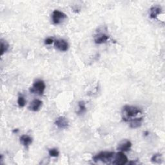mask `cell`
Returning <instances> with one entry per match:
<instances>
[{"label": "cell", "mask_w": 165, "mask_h": 165, "mask_svg": "<svg viewBox=\"0 0 165 165\" xmlns=\"http://www.w3.org/2000/svg\"><path fill=\"white\" fill-rule=\"evenodd\" d=\"M162 12V8L158 5L153 6L150 10V17L152 19H156L157 16Z\"/></svg>", "instance_id": "cell-9"}, {"label": "cell", "mask_w": 165, "mask_h": 165, "mask_svg": "<svg viewBox=\"0 0 165 165\" xmlns=\"http://www.w3.org/2000/svg\"><path fill=\"white\" fill-rule=\"evenodd\" d=\"M128 158L123 152H119L116 153L114 161H113L114 164L117 165H124L128 162Z\"/></svg>", "instance_id": "cell-5"}, {"label": "cell", "mask_w": 165, "mask_h": 165, "mask_svg": "<svg viewBox=\"0 0 165 165\" xmlns=\"http://www.w3.org/2000/svg\"><path fill=\"white\" fill-rule=\"evenodd\" d=\"M131 145H132V144L129 140L125 139L120 142L118 145L117 149L121 152H127L130 150Z\"/></svg>", "instance_id": "cell-8"}, {"label": "cell", "mask_w": 165, "mask_h": 165, "mask_svg": "<svg viewBox=\"0 0 165 165\" xmlns=\"http://www.w3.org/2000/svg\"><path fill=\"white\" fill-rule=\"evenodd\" d=\"M55 125H56L59 128H67L69 125V122L68 119L65 117L61 116L59 117L55 121Z\"/></svg>", "instance_id": "cell-7"}, {"label": "cell", "mask_w": 165, "mask_h": 165, "mask_svg": "<svg viewBox=\"0 0 165 165\" xmlns=\"http://www.w3.org/2000/svg\"><path fill=\"white\" fill-rule=\"evenodd\" d=\"M54 46L59 50L62 52L67 51L69 49L68 43L64 39H58L54 41Z\"/></svg>", "instance_id": "cell-6"}, {"label": "cell", "mask_w": 165, "mask_h": 165, "mask_svg": "<svg viewBox=\"0 0 165 165\" xmlns=\"http://www.w3.org/2000/svg\"><path fill=\"white\" fill-rule=\"evenodd\" d=\"M18 106L20 108H23V107H24L25 106L26 101H25V97L23 96L20 95V96L18 97Z\"/></svg>", "instance_id": "cell-17"}, {"label": "cell", "mask_w": 165, "mask_h": 165, "mask_svg": "<svg viewBox=\"0 0 165 165\" xmlns=\"http://www.w3.org/2000/svg\"><path fill=\"white\" fill-rule=\"evenodd\" d=\"M54 39L52 38H48L45 40V44L47 45H51V44L54 42Z\"/></svg>", "instance_id": "cell-19"}, {"label": "cell", "mask_w": 165, "mask_h": 165, "mask_svg": "<svg viewBox=\"0 0 165 165\" xmlns=\"http://www.w3.org/2000/svg\"><path fill=\"white\" fill-rule=\"evenodd\" d=\"M78 106H79V111L77 112V114H81L86 111V106L83 101H81L79 102Z\"/></svg>", "instance_id": "cell-15"}, {"label": "cell", "mask_w": 165, "mask_h": 165, "mask_svg": "<svg viewBox=\"0 0 165 165\" xmlns=\"http://www.w3.org/2000/svg\"><path fill=\"white\" fill-rule=\"evenodd\" d=\"M109 39V36L103 33H100L95 36L94 41L97 44H101L105 43Z\"/></svg>", "instance_id": "cell-11"}, {"label": "cell", "mask_w": 165, "mask_h": 165, "mask_svg": "<svg viewBox=\"0 0 165 165\" xmlns=\"http://www.w3.org/2000/svg\"><path fill=\"white\" fill-rule=\"evenodd\" d=\"M46 85L45 82L42 80H37L33 84L32 86L30 89V92L33 94H38L43 95L45 92Z\"/></svg>", "instance_id": "cell-3"}, {"label": "cell", "mask_w": 165, "mask_h": 165, "mask_svg": "<svg viewBox=\"0 0 165 165\" xmlns=\"http://www.w3.org/2000/svg\"><path fill=\"white\" fill-rule=\"evenodd\" d=\"M42 103H43L41 100H38V99H36V100H34L31 102L28 108H29V110H30V111H32L33 112H37L41 107Z\"/></svg>", "instance_id": "cell-10"}, {"label": "cell", "mask_w": 165, "mask_h": 165, "mask_svg": "<svg viewBox=\"0 0 165 165\" xmlns=\"http://www.w3.org/2000/svg\"><path fill=\"white\" fill-rule=\"evenodd\" d=\"M9 45L6 41H3V39L1 40V55H3L5 52H6L8 49Z\"/></svg>", "instance_id": "cell-14"}, {"label": "cell", "mask_w": 165, "mask_h": 165, "mask_svg": "<svg viewBox=\"0 0 165 165\" xmlns=\"http://www.w3.org/2000/svg\"><path fill=\"white\" fill-rule=\"evenodd\" d=\"M18 131H19L18 129H15V130H14L13 131V133H17Z\"/></svg>", "instance_id": "cell-20"}, {"label": "cell", "mask_w": 165, "mask_h": 165, "mask_svg": "<svg viewBox=\"0 0 165 165\" xmlns=\"http://www.w3.org/2000/svg\"><path fill=\"white\" fill-rule=\"evenodd\" d=\"M162 160V156L160 153H157V154L153 155L151 158V161L153 163H160Z\"/></svg>", "instance_id": "cell-16"}, {"label": "cell", "mask_w": 165, "mask_h": 165, "mask_svg": "<svg viewBox=\"0 0 165 165\" xmlns=\"http://www.w3.org/2000/svg\"><path fill=\"white\" fill-rule=\"evenodd\" d=\"M148 131H146V132H145V136H148Z\"/></svg>", "instance_id": "cell-21"}, {"label": "cell", "mask_w": 165, "mask_h": 165, "mask_svg": "<svg viewBox=\"0 0 165 165\" xmlns=\"http://www.w3.org/2000/svg\"><path fill=\"white\" fill-rule=\"evenodd\" d=\"M142 119H142V117L131 119L130 121V127L131 128H137L140 127L141 126V125H142Z\"/></svg>", "instance_id": "cell-13"}, {"label": "cell", "mask_w": 165, "mask_h": 165, "mask_svg": "<svg viewBox=\"0 0 165 165\" xmlns=\"http://www.w3.org/2000/svg\"><path fill=\"white\" fill-rule=\"evenodd\" d=\"M114 155V152H113L104 151V152H101L100 153H99L98 154L95 156L93 157V160L95 162H100V161L106 162L113 157Z\"/></svg>", "instance_id": "cell-2"}, {"label": "cell", "mask_w": 165, "mask_h": 165, "mask_svg": "<svg viewBox=\"0 0 165 165\" xmlns=\"http://www.w3.org/2000/svg\"><path fill=\"white\" fill-rule=\"evenodd\" d=\"M49 155L51 157H56L59 156V151L56 149V148H52V149H50L49 150Z\"/></svg>", "instance_id": "cell-18"}, {"label": "cell", "mask_w": 165, "mask_h": 165, "mask_svg": "<svg viewBox=\"0 0 165 165\" xmlns=\"http://www.w3.org/2000/svg\"><path fill=\"white\" fill-rule=\"evenodd\" d=\"M67 15L58 10H54L52 14V20L54 25L60 24L65 19H67Z\"/></svg>", "instance_id": "cell-4"}, {"label": "cell", "mask_w": 165, "mask_h": 165, "mask_svg": "<svg viewBox=\"0 0 165 165\" xmlns=\"http://www.w3.org/2000/svg\"><path fill=\"white\" fill-rule=\"evenodd\" d=\"M141 112V110L137 107L130 105H125L123 108L122 117L124 121L128 122Z\"/></svg>", "instance_id": "cell-1"}, {"label": "cell", "mask_w": 165, "mask_h": 165, "mask_svg": "<svg viewBox=\"0 0 165 165\" xmlns=\"http://www.w3.org/2000/svg\"><path fill=\"white\" fill-rule=\"evenodd\" d=\"M20 142L24 147L28 148L32 142V139L28 135H23L20 137Z\"/></svg>", "instance_id": "cell-12"}]
</instances>
